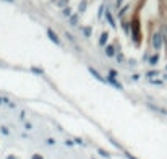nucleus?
I'll return each instance as SVG.
<instances>
[{
    "label": "nucleus",
    "instance_id": "ddd939ff",
    "mask_svg": "<svg viewBox=\"0 0 167 159\" xmlns=\"http://www.w3.org/2000/svg\"><path fill=\"white\" fill-rule=\"evenodd\" d=\"M98 151H99V154L104 156V158H110V154H109L107 151H104V149H98Z\"/></svg>",
    "mask_w": 167,
    "mask_h": 159
},
{
    "label": "nucleus",
    "instance_id": "a211bd4d",
    "mask_svg": "<svg viewBox=\"0 0 167 159\" xmlns=\"http://www.w3.org/2000/svg\"><path fill=\"white\" fill-rule=\"evenodd\" d=\"M31 70H33V71H34V73H36V75H41V73H42V70H39V68H36V67H33V68H31Z\"/></svg>",
    "mask_w": 167,
    "mask_h": 159
},
{
    "label": "nucleus",
    "instance_id": "4be33fe9",
    "mask_svg": "<svg viewBox=\"0 0 167 159\" xmlns=\"http://www.w3.org/2000/svg\"><path fill=\"white\" fill-rule=\"evenodd\" d=\"M0 130H2V133H4V135H8V128L7 127H2Z\"/></svg>",
    "mask_w": 167,
    "mask_h": 159
},
{
    "label": "nucleus",
    "instance_id": "cd10ccee",
    "mask_svg": "<svg viewBox=\"0 0 167 159\" xmlns=\"http://www.w3.org/2000/svg\"><path fill=\"white\" fill-rule=\"evenodd\" d=\"M164 78H166V80H167V75H164Z\"/></svg>",
    "mask_w": 167,
    "mask_h": 159
},
{
    "label": "nucleus",
    "instance_id": "f8f14e48",
    "mask_svg": "<svg viewBox=\"0 0 167 159\" xmlns=\"http://www.w3.org/2000/svg\"><path fill=\"white\" fill-rule=\"evenodd\" d=\"M156 75H157L156 70H151V71H148V73H146V76H148V78H154Z\"/></svg>",
    "mask_w": 167,
    "mask_h": 159
},
{
    "label": "nucleus",
    "instance_id": "c756f323",
    "mask_svg": "<svg viewBox=\"0 0 167 159\" xmlns=\"http://www.w3.org/2000/svg\"><path fill=\"white\" fill-rule=\"evenodd\" d=\"M166 68H167V67H166Z\"/></svg>",
    "mask_w": 167,
    "mask_h": 159
},
{
    "label": "nucleus",
    "instance_id": "b1692460",
    "mask_svg": "<svg viewBox=\"0 0 167 159\" xmlns=\"http://www.w3.org/2000/svg\"><path fill=\"white\" fill-rule=\"evenodd\" d=\"M75 143H78V145H83V140H81V138H75Z\"/></svg>",
    "mask_w": 167,
    "mask_h": 159
},
{
    "label": "nucleus",
    "instance_id": "5701e85b",
    "mask_svg": "<svg viewBox=\"0 0 167 159\" xmlns=\"http://www.w3.org/2000/svg\"><path fill=\"white\" fill-rule=\"evenodd\" d=\"M31 159H44V158H42L41 154H33V158H31Z\"/></svg>",
    "mask_w": 167,
    "mask_h": 159
},
{
    "label": "nucleus",
    "instance_id": "2eb2a0df",
    "mask_svg": "<svg viewBox=\"0 0 167 159\" xmlns=\"http://www.w3.org/2000/svg\"><path fill=\"white\" fill-rule=\"evenodd\" d=\"M62 13L65 15V16H70V15H71V10H70V8H65V10H63Z\"/></svg>",
    "mask_w": 167,
    "mask_h": 159
},
{
    "label": "nucleus",
    "instance_id": "412c9836",
    "mask_svg": "<svg viewBox=\"0 0 167 159\" xmlns=\"http://www.w3.org/2000/svg\"><path fill=\"white\" fill-rule=\"evenodd\" d=\"M117 62H123V55H122V54H117Z\"/></svg>",
    "mask_w": 167,
    "mask_h": 159
},
{
    "label": "nucleus",
    "instance_id": "f03ea898",
    "mask_svg": "<svg viewBox=\"0 0 167 159\" xmlns=\"http://www.w3.org/2000/svg\"><path fill=\"white\" fill-rule=\"evenodd\" d=\"M162 44H164V36H162V33H154L153 34V47L156 50H159L161 47H162Z\"/></svg>",
    "mask_w": 167,
    "mask_h": 159
},
{
    "label": "nucleus",
    "instance_id": "7ed1b4c3",
    "mask_svg": "<svg viewBox=\"0 0 167 159\" xmlns=\"http://www.w3.org/2000/svg\"><path fill=\"white\" fill-rule=\"evenodd\" d=\"M47 36H49V39L52 41V42H55L57 46H62V41H60L59 36H57L55 33H54V29H50V28L47 29Z\"/></svg>",
    "mask_w": 167,
    "mask_h": 159
},
{
    "label": "nucleus",
    "instance_id": "423d86ee",
    "mask_svg": "<svg viewBox=\"0 0 167 159\" xmlns=\"http://www.w3.org/2000/svg\"><path fill=\"white\" fill-rule=\"evenodd\" d=\"M109 41V33L107 31H104L101 34V39H99V46H105V42Z\"/></svg>",
    "mask_w": 167,
    "mask_h": 159
},
{
    "label": "nucleus",
    "instance_id": "f257e3e1",
    "mask_svg": "<svg viewBox=\"0 0 167 159\" xmlns=\"http://www.w3.org/2000/svg\"><path fill=\"white\" fill-rule=\"evenodd\" d=\"M132 37H133V41H135L136 44L141 41V29H139V21L136 20V18L132 21Z\"/></svg>",
    "mask_w": 167,
    "mask_h": 159
},
{
    "label": "nucleus",
    "instance_id": "a878e982",
    "mask_svg": "<svg viewBox=\"0 0 167 159\" xmlns=\"http://www.w3.org/2000/svg\"><path fill=\"white\" fill-rule=\"evenodd\" d=\"M122 2H123V0H117V7H120V5H122Z\"/></svg>",
    "mask_w": 167,
    "mask_h": 159
},
{
    "label": "nucleus",
    "instance_id": "6e6552de",
    "mask_svg": "<svg viewBox=\"0 0 167 159\" xmlns=\"http://www.w3.org/2000/svg\"><path fill=\"white\" fill-rule=\"evenodd\" d=\"M105 55H107V57H114L115 55V46H107V47H105Z\"/></svg>",
    "mask_w": 167,
    "mask_h": 159
},
{
    "label": "nucleus",
    "instance_id": "bb28decb",
    "mask_svg": "<svg viewBox=\"0 0 167 159\" xmlns=\"http://www.w3.org/2000/svg\"><path fill=\"white\" fill-rule=\"evenodd\" d=\"M7 159H16V158H15V156H8Z\"/></svg>",
    "mask_w": 167,
    "mask_h": 159
},
{
    "label": "nucleus",
    "instance_id": "f3484780",
    "mask_svg": "<svg viewBox=\"0 0 167 159\" xmlns=\"http://www.w3.org/2000/svg\"><path fill=\"white\" fill-rule=\"evenodd\" d=\"M84 7H86V0H83V2H81V5H80V11H84Z\"/></svg>",
    "mask_w": 167,
    "mask_h": 159
},
{
    "label": "nucleus",
    "instance_id": "0eeeda50",
    "mask_svg": "<svg viewBox=\"0 0 167 159\" xmlns=\"http://www.w3.org/2000/svg\"><path fill=\"white\" fill-rule=\"evenodd\" d=\"M89 73L93 75V76L96 78V80H99V81H105V78H102L101 75L98 73V70H94V68H91V67H89Z\"/></svg>",
    "mask_w": 167,
    "mask_h": 159
},
{
    "label": "nucleus",
    "instance_id": "4468645a",
    "mask_svg": "<svg viewBox=\"0 0 167 159\" xmlns=\"http://www.w3.org/2000/svg\"><path fill=\"white\" fill-rule=\"evenodd\" d=\"M117 70H109V78H115V76H117Z\"/></svg>",
    "mask_w": 167,
    "mask_h": 159
},
{
    "label": "nucleus",
    "instance_id": "1a4fd4ad",
    "mask_svg": "<svg viewBox=\"0 0 167 159\" xmlns=\"http://www.w3.org/2000/svg\"><path fill=\"white\" fill-rule=\"evenodd\" d=\"M157 62H159V54H156V55H153L149 59V64L153 65V67H154V65H157Z\"/></svg>",
    "mask_w": 167,
    "mask_h": 159
},
{
    "label": "nucleus",
    "instance_id": "6ab92c4d",
    "mask_svg": "<svg viewBox=\"0 0 167 159\" xmlns=\"http://www.w3.org/2000/svg\"><path fill=\"white\" fill-rule=\"evenodd\" d=\"M151 83H153V85H162L161 80H151Z\"/></svg>",
    "mask_w": 167,
    "mask_h": 159
},
{
    "label": "nucleus",
    "instance_id": "aec40b11",
    "mask_svg": "<svg viewBox=\"0 0 167 159\" xmlns=\"http://www.w3.org/2000/svg\"><path fill=\"white\" fill-rule=\"evenodd\" d=\"M125 156H127V158H128V159H136L135 156H133V154H130L128 151H125Z\"/></svg>",
    "mask_w": 167,
    "mask_h": 159
},
{
    "label": "nucleus",
    "instance_id": "dca6fc26",
    "mask_svg": "<svg viewBox=\"0 0 167 159\" xmlns=\"http://www.w3.org/2000/svg\"><path fill=\"white\" fill-rule=\"evenodd\" d=\"M127 10H128V5H127V7H123V8H122V10L118 11V16H122V15H123V13H125V11H127Z\"/></svg>",
    "mask_w": 167,
    "mask_h": 159
},
{
    "label": "nucleus",
    "instance_id": "c85d7f7f",
    "mask_svg": "<svg viewBox=\"0 0 167 159\" xmlns=\"http://www.w3.org/2000/svg\"><path fill=\"white\" fill-rule=\"evenodd\" d=\"M7 2H13V0H7Z\"/></svg>",
    "mask_w": 167,
    "mask_h": 159
},
{
    "label": "nucleus",
    "instance_id": "9d476101",
    "mask_svg": "<svg viewBox=\"0 0 167 159\" xmlns=\"http://www.w3.org/2000/svg\"><path fill=\"white\" fill-rule=\"evenodd\" d=\"M83 33H84V36H86V37H89L91 33H93V29H91L89 26H88V28H83Z\"/></svg>",
    "mask_w": 167,
    "mask_h": 159
},
{
    "label": "nucleus",
    "instance_id": "39448f33",
    "mask_svg": "<svg viewBox=\"0 0 167 159\" xmlns=\"http://www.w3.org/2000/svg\"><path fill=\"white\" fill-rule=\"evenodd\" d=\"M105 81H107V83H110V85H114V88H117V89H123L122 83H118V81H115L114 78H105Z\"/></svg>",
    "mask_w": 167,
    "mask_h": 159
},
{
    "label": "nucleus",
    "instance_id": "20e7f679",
    "mask_svg": "<svg viewBox=\"0 0 167 159\" xmlns=\"http://www.w3.org/2000/svg\"><path fill=\"white\" fill-rule=\"evenodd\" d=\"M105 20H107V23L112 26V28H117V23H115V20H114V16H112V13H110V10H105Z\"/></svg>",
    "mask_w": 167,
    "mask_h": 159
},
{
    "label": "nucleus",
    "instance_id": "393cba45",
    "mask_svg": "<svg viewBox=\"0 0 167 159\" xmlns=\"http://www.w3.org/2000/svg\"><path fill=\"white\" fill-rule=\"evenodd\" d=\"M65 4H67V0H60V2H59V5H60V7H63Z\"/></svg>",
    "mask_w": 167,
    "mask_h": 159
},
{
    "label": "nucleus",
    "instance_id": "9b49d317",
    "mask_svg": "<svg viewBox=\"0 0 167 159\" xmlns=\"http://www.w3.org/2000/svg\"><path fill=\"white\" fill-rule=\"evenodd\" d=\"M76 21H78V15L70 16V25H76Z\"/></svg>",
    "mask_w": 167,
    "mask_h": 159
}]
</instances>
